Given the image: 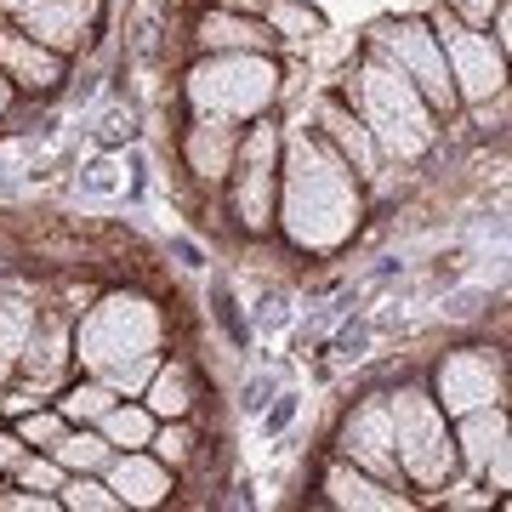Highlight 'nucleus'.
I'll use <instances>...</instances> for the list:
<instances>
[{"label":"nucleus","mask_w":512,"mask_h":512,"mask_svg":"<svg viewBox=\"0 0 512 512\" xmlns=\"http://www.w3.org/2000/svg\"><path fill=\"white\" fill-rule=\"evenodd\" d=\"M274 393H279V382H274V376H245V387H239V410H251V416H262Z\"/></svg>","instance_id":"obj_30"},{"label":"nucleus","mask_w":512,"mask_h":512,"mask_svg":"<svg viewBox=\"0 0 512 512\" xmlns=\"http://www.w3.org/2000/svg\"><path fill=\"white\" fill-rule=\"evenodd\" d=\"M291 416H296V393H274L268 399V416H262V433H285Z\"/></svg>","instance_id":"obj_31"},{"label":"nucleus","mask_w":512,"mask_h":512,"mask_svg":"<svg viewBox=\"0 0 512 512\" xmlns=\"http://www.w3.org/2000/svg\"><path fill=\"white\" fill-rule=\"evenodd\" d=\"M46 456L63 467V473H103L114 456V444L97 433V427H63L52 444H46Z\"/></svg>","instance_id":"obj_20"},{"label":"nucleus","mask_w":512,"mask_h":512,"mask_svg":"<svg viewBox=\"0 0 512 512\" xmlns=\"http://www.w3.org/2000/svg\"><path fill=\"white\" fill-rule=\"evenodd\" d=\"M57 490H63L57 501L74 507V512H114V507H120V495L109 490V478H103V473H69Z\"/></svg>","instance_id":"obj_24"},{"label":"nucleus","mask_w":512,"mask_h":512,"mask_svg":"<svg viewBox=\"0 0 512 512\" xmlns=\"http://www.w3.org/2000/svg\"><path fill=\"white\" fill-rule=\"evenodd\" d=\"M12 92H18V86H12V80H6V69H0V114L12 109Z\"/></svg>","instance_id":"obj_38"},{"label":"nucleus","mask_w":512,"mask_h":512,"mask_svg":"<svg viewBox=\"0 0 512 512\" xmlns=\"http://www.w3.org/2000/svg\"><path fill=\"white\" fill-rule=\"evenodd\" d=\"M444 416H467L478 404H501V359L490 348H456L439 365V387H433Z\"/></svg>","instance_id":"obj_9"},{"label":"nucleus","mask_w":512,"mask_h":512,"mask_svg":"<svg viewBox=\"0 0 512 512\" xmlns=\"http://www.w3.org/2000/svg\"><path fill=\"white\" fill-rule=\"evenodd\" d=\"M120 399V393H114L109 382H80V387H69V393H63V399H57V416L69 421V427H97V421H103V410H109V404Z\"/></svg>","instance_id":"obj_22"},{"label":"nucleus","mask_w":512,"mask_h":512,"mask_svg":"<svg viewBox=\"0 0 512 512\" xmlns=\"http://www.w3.org/2000/svg\"><path fill=\"white\" fill-rule=\"evenodd\" d=\"M154 348H160V313L148 308L143 296H109L74 330V359L92 370L97 382H109L114 370L137 365V359H154Z\"/></svg>","instance_id":"obj_5"},{"label":"nucleus","mask_w":512,"mask_h":512,"mask_svg":"<svg viewBox=\"0 0 512 512\" xmlns=\"http://www.w3.org/2000/svg\"><path fill=\"white\" fill-rule=\"evenodd\" d=\"M279 177H285L279 217H285L291 245H302V251L348 245L359 217H365V205H359V183H353L348 160L325 137H313L308 126L285 131L279 137Z\"/></svg>","instance_id":"obj_1"},{"label":"nucleus","mask_w":512,"mask_h":512,"mask_svg":"<svg viewBox=\"0 0 512 512\" xmlns=\"http://www.w3.org/2000/svg\"><path fill=\"white\" fill-rule=\"evenodd\" d=\"M97 433L114 444V450H143L154 439V416H148V404H109L103 421H97Z\"/></svg>","instance_id":"obj_21"},{"label":"nucleus","mask_w":512,"mask_h":512,"mask_svg":"<svg viewBox=\"0 0 512 512\" xmlns=\"http://www.w3.org/2000/svg\"><path fill=\"white\" fill-rule=\"evenodd\" d=\"M63 427H69V421L57 416V404H52V410H40V416H23V421H18V439L35 450V444H52Z\"/></svg>","instance_id":"obj_28"},{"label":"nucleus","mask_w":512,"mask_h":512,"mask_svg":"<svg viewBox=\"0 0 512 512\" xmlns=\"http://www.w3.org/2000/svg\"><path fill=\"white\" fill-rule=\"evenodd\" d=\"M365 348H370V325H365V319H359V325H348L336 342H330V353H336L342 365H359V359H365Z\"/></svg>","instance_id":"obj_29"},{"label":"nucleus","mask_w":512,"mask_h":512,"mask_svg":"<svg viewBox=\"0 0 512 512\" xmlns=\"http://www.w3.org/2000/svg\"><path fill=\"white\" fill-rule=\"evenodd\" d=\"M148 450H154L171 473H177V467H188V461H194V427H188V416L165 421V427L154 421V439H148Z\"/></svg>","instance_id":"obj_26"},{"label":"nucleus","mask_w":512,"mask_h":512,"mask_svg":"<svg viewBox=\"0 0 512 512\" xmlns=\"http://www.w3.org/2000/svg\"><path fill=\"white\" fill-rule=\"evenodd\" d=\"M18 29L35 35L40 46H52V52H80V40L97 29V0H46Z\"/></svg>","instance_id":"obj_16"},{"label":"nucleus","mask_w":512,"mask_h":512,"mask_svg":"<svg viewBox=\"0 0 512 512\" xmlns=\"http://www.w3.org/2000/svg\"><path fill=\"white\" fill-rule=\"evenodd\" d=\"M12 473H18L23 484H29V490H57V484L69 478V473H63V467L52 461V456H23L18 467H12Z\"/></svg>","instance_id":"obj_27"},{"label":"nucleus","mask_w":512,"mask_h":512,"mask_svg":"<svg viewBox=\"0 0 512 512\" xmlns=\"http://www.w3.org/2000/svg\"><path fill=\"white\" fill-rule=\"evenodd\" d=\"M0 69H6V80L23 86V92H52L57 80H63V52H52V46H40L35 35L0 23Z\"/></svg>","instance_id":"obj_15"},{"label":"nucleus","mask_w":512,"mask_h":512,"mask_svg":"<svg viewBox=\"0 0 512 512\" xmlns=\"http://www.w3.org/2000/svg\"><path fill=\"white\" fill-rule=\"evenodd\" d=\"M194 40L205 52H274V29L262 18H245V12H205L194 23Z\"/></svg>","instance_id":"obj_17"},{"label":"nucleus","mask_w":512,"mask_h":512,"mask_svg":"<svg viewBox=\"0 0 512 512\" xmlns=\"http://www.w3.org/2000/svg\"><path fill=\"white\" fill-rule=\"evenodd\" d=\"M35 302H23V296H0V359L12 365L23 359V348L35 342Z\"/></svg>","instance_id":"obj_23"},{"label":"nucleus","mask_w":512,"mask_h":512,"mask_svg":"<svg viewBox=\"0 0 512 512\" xmlns=\"http://www.w3.org/2000/svg\"><path fill=\"white\" fill-rule=\"evenodd\" d=\"M325 490H330V507H365V512H387V507H404L399 484L353 467V461H336L325 473Z\"/></svg>","instance_id":"obj_18"},{"label":"nucleus","mask_w":512,"mask_h":512,"mask_svg":"<svg viewBox=\"0 0 512 512\" xmlns=\"http://www.w3.org/2000/svg\"><path fill=\"white\" fill-rule=\"evenodd\" d=\"M114 160H97V165H86V194H114Z\"/></svg>","instance_id":"obj_33"},{"label":"nucleus","mask_w":512,"mask_h":512,"mask_svg":"<svg viewBox=\"0 0 512 512\" xmlns=\"http://www.w3.org/2000/svg\"><path fill=\"white\" fill-rule=\"evenodd\" d=\"M279 97V69L268 52H205L188 69V103L194 114L217 120H262Z\"/></svg>","instance_id":"obj_3"},{"label":"nucleus","mask_w":512,"mask_h":512,"mask_svg":"<svg viewBox=\"0 0 512 512\" xmlns=\"http://www.w3.org/2000/svg\"><path fill=\"white\" fill-rule=\"evenodd\" d=\"M256 18L268 23L274 35H285V40H302V35L319 29V18H313L302 0H256Z\"/></svg>","instance_id":"obj_25"},{"label":"nucleus","mask_w":512,"mask_h":512,"mask_svg":"<svg viewBox=\"0 0 512 512\" xmlns=\"http://www.w3.org/2000/svg\"><path fill=\"white\" fill-rule=\"evenodd\" d=\"M143 404L154 421H177L194 410V370L183 359H171V365H154V376L143 382Z\"/></svg>","instance_id":"obj_19"},{"label":"nucleus","mask_w":512,"mask_h":512,"mask_svg":"<svg viewBox=\"0 0 512 512\" xmlns=\"http://www.w3.org/2000/svg\"><path fill=\"white\" fill-rule=\"evenodd\" d=\"M234 217L245 234H268L274 228V188H279V126H251L239 137V154H234Z\"/></svg>","instance_id":"obj_8"},{"label":"nucleus","mask_w":512,"mask_h":512,"mask_svg":"<svg viewBox=\"0 0 512 512\" xmlns=\"http://www.w3.org/2000/svg\"><path fill=\"white\" fill-rule=\"evenodd\" d=\"M456 461H467L473 473L495 478V490H507L512 450H507V410L501 404L467 410V421H461V433H456Z\"/></svg>","instance_id":"obj_10"},{"label":"nucleus","mask_w":512,"mask_h":512,"mask_svg":"<svg viewBox=\"0 0 512 512\" xmlns=\"http://www.w3.org/2000/svg\"><path fill=\"white\" fill-rule=\"evenodd\" d=\"M353 103H359V120L365 131L376 137L382 154H399V160H421L427 143H433V109H427V97L404 80L393 63H365L359 80H353Z\"/></svg>","instance_id":"obj_2"},{"label":"nucleus","mask_w":512,"mask_h":512,"mask_svg":"<svg viewBox=\"0 0 512 512\" xmlns=\"http://www.w3.org/2000/svg\"><path fill=\"white\" fill-rule=\"evenodd\" d=\"M313 120H319V137H325V143L342 154V160H348L353 177H376V171H382V148H376V137L365 131V120L353 114V103H336V97H325Z\"/></svg>","instance_id":"obj_14"},{"label":"nucleus","mask_w":512,"mask_h":512,"mask_svg":"<svg viewBox=\"0 0 512 512\" xmlns=\"http://www.w3.org/2000/svg\"><path fill=\"white\" fill-rule=\"evenodd\" d=\"M376 57L393 63V69L427 97L433 114L456 109V80H450V63H444V46H439V35H433V23H421V18L387 23L382 35H376Z\"/></svg>","instance_id":"obj_7"},{"label":"nucleus","mask_w":512,"mask_h":512,"mask_svg":"<svg viewBox=\"0 0 512 512\" xmlns=\"http://www.w3.org/2000/svg\"><path fill=\"white\" fill-rule=\"evenodd\" d=\"M120 137L131 143V137H137V126H131V114H120V109H114L109 120H103V143H120Z\"/></svg>","instance_id":"obj_34"},{"label":"nucleus","mask_w":512,"mask_h":512,"mask_svg":"<svg viewBox=\"0 0 512 512\" xmlns=\"http://www.w3.org/2000/svg\"><path fill=\"white\" fill-rule=\"evenodd\" d=\"M387 416H393V456H399V478L404 484H421V490H444L456 478V433L444 421L439 399L427 387H399L387 399Z\"/></svg>","instance_id":"obj_4"},{"label":"nucleus","mask_w":512,"mask_h":512,"mask_svg":"<svg viewBox=\"0 0 512 512\" xmlns=\"http://www.w3.org/2000/svg\"><path fill=\"white\" fill-rule=\"evenodd\" d=\"M495 6H501V0H450V12H456L461 23H473V29H490Z\"/></svg>","instance_id":"obj_32"},{"label":"nucleus","mask_w":512,"mask_h":512,"mask_svg":"<svg viewBox=\"0 0 512 512\" xmlns=\"http://www.w3.org/2000/svg\"><path fill=\"white\" fill-rule=\"evenodd\" d=\"M495 46H501V52H512V6H507V0L495 6Z\"/></svg>","instance_id":"obj_36"},{"label":"nucleus","mask_w":512,"mask_h":512,"mask_svg":"<svg viewBox=\"0 0 512 512\" xmlns=\"http://www.w3.org/2000/svg\"><path fill=\"white\" fill-rule=\"evenodd\" d=\"M23 456H29V444H23L18 433H0V467H6V473H12V467H18Z\"/></svg>","instance_id":"obj_35"},{"label":"nucleus","mask_w":512,"mask_h":512,"mask_svg":"<svg viewBox=\"0 0 512 512\" xmlns=\"http://www.w3.org/2000/svg\"><path fill=\"white\" fill-rule=\"evenodd\" d=\"M109 490L120 495V507H160V501H171V490H177V478H171V467H165L154 450H114L109 456Z\"/></svg>","instance_id":"obj_12"},{"label":"nucleus","mask_w":512,"mask_h":512,"mask_svg":"<svg viewBox=\"0 0 512 512\" xmlns=\"http://www.w3.org/2000/svg\"><path fill=\"white\" fill-rule=\"evenodd\" d=\"M433 35H439L444 63H450V80H456V103L507 97V52H501L484 29L461 23L456 12L444 6V12H433Z\"/></svg>","instance_id":"obj_6"},{"label":"nucleus","mask_w":512,"mask_h":512,"mask_svg":"<svg viewBox=\"0 0 512 512\" xmlns=\"http://www.w3.org/2000/svg\"><path fill=\"white\" fill-rule=\"evenodd\" d=\"M239 154V126L234 120H217V114H194V126L183 131V160L200 183H228Z\"/></svg>","instance_id":"obj_13"},{"label":"nucleus","mask_w":512,"mask_h":512,"mask_svg":"<svg viewBox=\"0 0 512 512\" xmlns=\"http://www.w3.org/2000/svg\"><path fill=\"white\" fill-rule=\"evenodd\" d=\"M35 6H46V0H0V18H12V23H23Z\"/></svg>","instance_id":"obj_37"},{"label":"nucleus","mask_w":512,"mask_h":512,"mask_svg":"<svg viewBox=\"0 0 512 512\" xmlns=\"http://www.w3.org/2000/svg\"><path fill=\"white\" fill-rule=\"evenodd\" d=\"M342 456H348L353 467H365V473L387 478V484H404L399 456H393V416H387V399L353 410V421L342 427Z\"/></svg>","instance_id":"obj_11"}]
</instances>
